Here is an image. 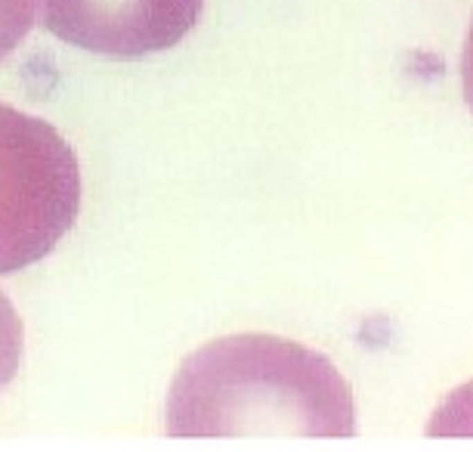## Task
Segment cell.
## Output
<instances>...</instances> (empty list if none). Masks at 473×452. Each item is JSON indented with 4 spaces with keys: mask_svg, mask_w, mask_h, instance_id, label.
Returning <instances> with one entry per match:
<instances>
[{
    "mask_svg": "<svg viewBox=\"0 0 473 452\" xmlns=\"http://www.w3.org/2000/svg\"><path fill=\"white\" fill-rule=\"evenodd\" d=\"M430 437H473V381L452 390L445 403L430 415Z\"/></svg>",
    "mask_w": 473,
    "mask_h": 452,
    "instance_id": "4",
    "label": "cell"
},
{
    "mask_svg": "<svg viewBox=\"0 0 473 452\" xmlns=\"http://www.w3.org/2000/svg\"><path fill=\"white\" fill-rule=\"evenodd\" d=\"M461 90H464V103L473 112V22H470L467 41H464V50H461Z\"/></svg>",
    "mask_w": 473,
    "mask_h": 452,
    "instance_id": "5",
    "label": "cell"
},
{
    "mask_svg": "<svg viewBox=\"0 0 473 452\" xmlns=\"http://www.w3.org/2000/svg\"><path fill=\"white\" fill-rule=\"evenodd\" d=\"M44 28L102 59H145L195 28L204 0H37Z\"/></svg>",
    "mask_w": 473,
    "mask_h": 452,
    "instance_id": "3",
    "label": "cell"
},
{
    "mask_svg": "<svg viewBox=\"0 0 473 452\" xmlns=\"http://www.w3.org/2000/svg\"><path fill=\"white\" fill-rule=\"evenodd\" d=\"M81 208L75 152L41 118L0 103V276L41 261Z\"/></svg>",
    "mask_w": 473,
    "mask_h": 452,
    "instance_id": "2",
    "label": "cell"
},
{
    "mask_svg": "<svg viewBox=\"0 0 473 452\" xmlns=\"http://www.w3.org/2000/svg\"><path fill=\"white\" fill-rule=\"evenodd\" d=\"M164 428L170 437H352L356 406L328 356L278 335H226L183 360Z\"/></svg>",
    "mask_w": 473,
    "mask_h": 452,
    "instance_id": "1",
    "label": "cell"
}]
</instances>
